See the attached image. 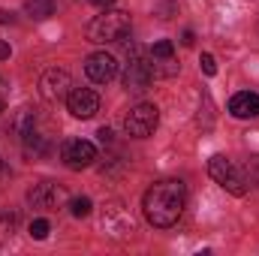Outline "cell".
<instances>
[{
  "label": "cell",
  "mask_w": 259,
  "mask_h": 256,
  "mask_svg": "<svg viewBox=\"0 0 259 256\" xmlns=\"http://www.w3.org/2000/svg\"><path fill=\"white\" fill-rule=\"evenodd\" d=\"M91 208H94V202H91L88 196L72 199V217H88V214H91Z\"/></svg>",
  "instance_id": "16"
},
{
  "label": "cell",
  "mask_w": 259,
  "mask_h": 256,
  "mask_svg": "<svg viewBox=\"0 0 259 256\" xmlns=\"http://www.w3.org/2000/svg\"><path fill=\"white\" fill-rule=\"evenodd\" d=\"M33 127H36V112L24 106V109L15 115V124H12V130H15L18 136H27V133H30Z\"/></svg>",
  "instance_id": "14"
},
{
  "label": "cell",
  "mask_w": 259,
  "mask_h": 256,
  "mask_svg": "<svg viewBox=\"0 0 259 256\" xmlns=\"http://www.w3.org/2000/svg\"><path fill=\"white\" fill-rule=\"evenodd\" d=\"M69 91H72V78H69V72L66 69H46L42 72V78H39V94L49 100V103H61L69 97Z\"/></svg>",
  "instance_id": "6"
},
{
  "label": "cell",
  "mask_w": 259,
  "mask_h": 256,
  "mask_svg": "<svg viewBox=\"0 0 259 256\" xmlns=\"http://www.w3.org/2000/svg\"><path fill=\"white\" fill-rule=\"evenodd\" d=\"M199 66H202V72H205V75H214V72H217V64H214V55H202V61H199Z\"/></svg>",
  "instance_id": "18"
},
{
  "label": "cell",
  "mask_w": 259,
  "mask_h": 256,
  "mask_svg": "<svg viewBox=\"0 0 259 256\" xmlns=\"http://www.w3.org/2000/svg\"><path fill=\"white\" fill-rule=\"evenodd\" d=\"M184 202H187V190L181 181H157L148 187L145 199H142L145 220L157 229H169L181 217Z\"/></svg>",
  "instance_id": "1"
},
{
  "label": "cell",
  "mask_w": 259,
  "mask_h": 256,
  "mask_svg": "<svg viewBox=\"0 0 259 256\" xmlns=\"http://www.w3.org/2000/svg\"><path fill=\"white\" fill-rule=\"evenodd\" d=\"M66 199V190L61 184H55V181H42V184H33V190L27 193V202L33 205V208H39V211H55V208H61Z\"/></svg>",
  "instance_id": "8"
},
{
  "label": "cell",
  "mask_w": 259,
  "mask_h": 256,
  "mask_svg": "<svg viewBox=\"0 0 259 256\" xmlns=\"http://www.w3.org/2000/svg\"><path fill=\"white\" fill-rule=\"evenodd\" d=\"M9 55H12V49H9V42H3V39H0V61H6Z\"/></svg>",
  "instance_id": "21"
},
{
  "label": "cell",
  "mask_w": 259,
  "mask_h": 256,
  "mask_svg": "<svg viewBox=\"0 0 259 256\" xmlns=\"http://www.w3.org/2000/svg\"><path fill=\"white\" fill-rule=\"evenodd\" d=\"M229 115L232 118H259V94L241 91L229 100Z\"/></svg>",
  "instance_id": "11"
},
{
  "label": "cell",
  "mask_w": 259,
  "mask_h": 256,
  "mask_svg": "<svg viewBox=\"0 0 259 256\" xmlns=\"http://www.w3.org/2000/svg\"><path fill=\"white\" fill-rule=\"evenodd\" d=\"M97 136H100V142H103V145H109V142H112V130H109V127H103Z\"/></svg>",
  "instance_id": "20"
},
{
  "label": "cell",
  "mask_w": 259,
  "mask_h": 256,
  "mask_svg": "<svg viewBox=\"0 0 259 256\" xmlns=\"http://www.w3.org/2000/svg\"><path fill=\"white\" fill-rule=\"evenodd\" d=\"M21 142H24V154L33 157V160H39V157L49 154V136H42L36 127L30 130L27 136H21Z\"/></svg>",
  "instance_id": "12"
},
{
  "label": "cell",
  "mask_w": 259,
  "mask_h": 256,
  "mask_svg": "<svg viewBox=\"0 0 259 256\" xmlns=\"http://www.w3.org/2000/svg\"><path fill=\"white\" fill-rule=\"evenodd\" d=\"M247 181H256L259 184V157H253L250 166H247Z\"/></svg>",
  "instance_id": "19"
},
{
  "label": "cell",
  "mask_w": 259,
  "mask_h": 256,
  "mask_svg": "<svg viewBox=\"0 0 259 256\" xmlns=\"http://www.w3.org/2000/svg\"><path fill=\"white\" fill-rule=\"evenodd\" d=\"M84 72H88L91 81L106 84V81H112V78L118 75V61H115L109 52H94V55L84 61Z\"/></svg>",
  "instance_id": "10"
},
{
  "label": "cell",
  "mask_w": 259,
  "mask_h": 256,
  "mask_svg": "<svg viewBox=\"0 0 259 256\" xmlns=\"http://www.w3.org/2000/svg\"><path fill=\"white\" fill-rule=\"evenodd\" d=\"M148 55H151V61H172V58H175V46H172L169 39H157Z\"/></svg>",
  "instance_id": "15"
},
{
  "label": "cell",
  "mask_w": 259,
  "mask_h": 256,
  "mask_svg": "<svg viewBox=\"0 0 259 256\" xmlns=\"http://www.w3.org/2000/svg\"><path fill=\"white\" fill-rule=\"evenodd\" d=\"M49 229H52V226H49V220H42V217H39V220H33V223H30V238L46 241V238H49Z\"/></svg>",
  "instance_id": "17"
},
{
  "label": "cell",
  "mask_w": 259,
  "mask_h": 256,
  "mask_svg": "<svg viewBox=\"0 0 259 256\" xmlns=\"http://www.w3.org/2000/svg\"><path fill=\"white\" fill-rule=\"evenodd\" d=\"M130 33V15L121 9H103L91 24H88V39L97 46L106 42H121Z\"/></svg>",
  "instance_id": "2"
},
{
  "label": "cell",
  "mask_w": 259,
  "mask_h": 256,
  "mask_svg": "<svg viewBox=\"0 0 259 256\" xmlns=\"http://www.w3.org/2000/svg\"><path fill=\"white\" fill-rule=\"evenodd\" d=\"M6 100H9V94H6V88H3V81H0V112L6 109Z\"/></svg>",
  "instance_id": "22"
},
{
  "label": "cell",
  "mask_w": 259,
  "mask_h": 256,
  "mask_svg": "<svg viewBox=\"0 0 259 256\" xmlns=\"http://www.w3.org/2000/svg\"><path fill=\"white\" fill-rule=\"evenodd\" d=\"M181 42H184V46H193V30H184V36H181Z\"/></svg>",
  "instance_id": "23"
},
{
  "label": "cell",
  "mask_w": 259,
  "mask_h": 256,
  "mask_svg": "<svg viewBox=\"0 0 259 256\" xmlns=\"http://www.w3.org/2000/svg\"><path fill=\"white\" fill-rule=\"evenodd\" d=\"M154 81V72H151V58L142 46H130L127 52V69H124V88L133 94H142L148 91V84Z\"/></svg>",
  "instance_id": "3"
},
{
  "label": "cell",
  "mask_w": 259,
  "mask_h": 256,
  "mask_svg": "<svg viewBox=\"0 0 259 256\" xmlns=\"http://www.w3.org/2000/svg\"><path fill=\"white\" fill-rule=\"evenodd\" d=\"M6 21H12V12H6V9H0V24H6Z\"/></svg>",
  "instance_id": "24"
},
{
  "label": "cell",
  "mask_w": 259,
  "mask_h": 256,
  "mask_svg": "<svg viewBox=\"0 0 259 256\" xmlns=\"http://www.w3.org/2000/svg\"><path fill=\"white\" fill-rule=\"evenodd\" d=\"M55 0H24V12L30 15V18H36V21H46V18H52L55 15Z\"/></svg>",
  "instance_id": "13"
},
{
  "label": "cell",
  "mask_w": 259,
  "mask_h": 256,
  "mask_svg": "<svg viewBox=\"0 0 259 256\" xmlns=\"http://www.w3.org/2000/svg\"><path fill=\"white\" fill-rule=\"evenodd\" d=\"M61 160L69 169H88L97 160V148L84 139H69V142L61 145Z\"/></svg>",
  "instance_id": "7"
},
{
  "label": "cell",
  "mask_w": 259,
  "mask_h": 256,
  "mask_svg": "<svg viewBox=\"0 0 259 256\" xmlns=\"http://www.w3.org/2000/svg\"><path fill=\"white\" fill-rule=\"evenodd\" d=\"M208 172H211V178L223 187L226 193H232V196H244L247 193V175L229 160V157H223V154H217V157H211V163H208Z\"/></svg>",
  "instance_id": "4"
},
{
  "label": "cell",
  "mask_w": 259,
  "mask_h": 256,
  "mask_svg": "<svg viewBox=\"0 0 259 256\" xmlns=\"http://www.w3.org/2000/svg\"><path fill=\"white\" fill-rule=\"evenodd\" d=\"M3 178H9V169H6V166L0 163V181H3Z\"/></svg>",
  "instance_id": "26"
},
{
  "label": "cell",
  "mask_w": 259,
  "mask_h": 256,
  "mask_svg": "<svg viewBox=\"0 0 259 256\" xmlns=\"http://www.w3.org/2000/svg\"><path fill=\"white\" fill-rule=\"evenodd\" d=\"M66 106H69L72 118L88 121V118H94V115L100 112V97H97L91 88H72L69 97H66Z\"/></svg>",
  "instance_id": "9"
},
{
  "label": "cell",
  "mask_w": 259,
  "mask_h": 256,
  "mask_svg": "<svg viewBox=\"0 0 259 256\" xmlns=\"http://www.w3.org/2000/svg\"><path fill=\"white\" fill-rule=\"evenodd\" d=\"M160 124V112H157V106H151V103H139V106H133L127 112V118H124V130H127V136H136V139H145V136H151L154 130Z\"/></svg>",
  "instance_id": "5"
},
{
  "label": "cell",
  "mask_w": 259,
  "mask_h": 256,
  "mask_svg": "<svg viewBox=\"0 0 259 256\" xmlns=\"http://www.w3.org/2000/svg\"><path fill=\"white\" fill-rule=\"evenodd\" d=\"M91 3H97V6H103V9H109V6H112L115 0H91Z\"/></svg>",
  "instance_id": "25"
}]
</instances>
